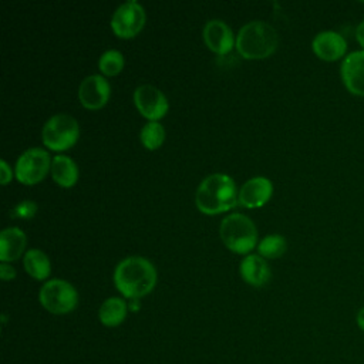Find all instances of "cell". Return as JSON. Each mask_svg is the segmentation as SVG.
<instances>
[{"label": "cell", "mask_w": 364, "mask_h": 364, "mask_svg": "<svg viewBox=\"0 0 364 364\" xmlns=\"http://www.w3.org/2000/svg\"><path fill=\"white\" fill-rule=\"evenodd\" d=\"M155 280L154 264L142 256H127L117 263L114 270V283L128 299H139L151 291Z\"/></svg>", "instance_id": "cell-1"}, {"label": "cell", "mask_w": 364, "mask_h": 364, "mask_svg": "<svg viewBox=\"0 0 364 364\" xmlns=\"http://www.w3.org/2000/svg\"><path fill=\"white\" fill-rule=\"evenodd\" d=\"M195 202L205 213H218L233 208L237 202L235 181L220 172L205 176L196 188Z\"/></svg>", "instance_id": "cell-2"}, {"label": "cell", "mask_w": 364, "mask_h": 364, "mask_svg": "<svg viewBox=\"0 0 364 364\" xmlns=\"http://www.w3.org/2000/svg\"><path fill=\"white\" fill-rule=\"evenodd\" d=\"M277 33L274 27L263 20L245 23L236 36V48L246 58H262L277 47Z\"/></svg>", "instance_id": "cell-3"}, {"label": "cell", "mask_w": 364, "mask_h": 364, "mask_svg": "<svg viewBox=\"0 0 364 364\" xmlns=\"http://www.w3.org/2000/svg\"><path fill=\"white\" fill-rule=\"evenodd\" d=\"M220 237L225 245L237 253L249 252L257 239V230L250 218L243 213H230L220 222Z\"/></svg>", "instance_id": "cell-4"}, {"label": "cell", "mask_w": 364, "mask_h": 364, "mask_svg": "<svg viewBox=\"0 0 364 364\" xmlns=\"http://www.w3.org/2000/svg\"><path fill=\"white\" fill-rule=\"evenodd\" d=\"M40 303L46 310L54 314H64L77 306L78 293L75 287L64 279L47 280L38 291Z\"/></svg>", "instance_id": "cell-5"}, {"label": "cell", "mask_w": 364, "mask_h": 364, "mask_svg": "<svg viewBox=\"0 0 364 364\" xmlns=\"http://www.w3.org/2000/svg\"><path fill=\"white\" fill-rule=\"evenodd\" d=\"M78 122L70 114H54L43 125L41 136L43 142L55 151L68 148L77 141L78 136Z\"/></svg>", "instance_id": "cell-6"}, {"label": "cell", "mask_w": 364, "mask_h": 364, "mask_svg": "<svg viewBox=\"0 0 364 364\" xmlns=\"http://www.w3.org/2000/svg\"><path fill=\"white\" fill-rule=\"evenodd\" d=\"M50 166V155L46 149L33 146L20 154L16 161V176L23 183L38 182Z\"/></svg>", "instance_id": "cell-7"}, {"label": "cell", "mask_w": 364, "mask_h": 364, "mask_svg": "<svg viewBox=\"0 0 364 364\" xmlns=\"http://www.w3.org/2000/svg\"><path fill=\"white\" fill-rule=\"evenodd\" d=\"M145 21L144 7L136 0L121 3L111 16V27L119 37H132Z\"/></svg>", "instance_id": "cell-8"}, {"label": "cell", "mask_w": 364, "mask_h": 364, "mask_svg": "<svg viewBox=\"0 0 364 364\" xmlns=\"http://www.w3.org/2000/svg\"><path fill=\"white\" fill-rule=\"evenodd\" d=\"M134 102L141 114L151 121L161 118L168 109L164 92L152 84H141L134 90Z\"/></svg>", "instance_id": "cell-9"}, {"label": "cell", "mask_w": 364, "mask_h": 364, "mask_svg": "<svg viewBox=\"0 0 364 364\" xmlns=\"http://www.w3.org/2000/svg\"><path fill=\"white\" fill-rule=\"evenodd\" d=\"M109 95V84L101 74L84 77L78 85V98L87 108H98Z\"/></svg>", "instance_id": "cell-10"}, {"label": "cell", "mask_w": 364, "mask_h": 364, "mask_svg": "<svg viewBox=\"0 0 364 364\" xmlns=\"http://www.w3.org/2000/svg\"><path fill=\"white\" fill-rule=\"evenodd\" d=\"M341 80L351 94L364 97V51H353L343 60Z\"/></svg>", "instance_id": "cell-11"}, {"label": "cell", "mask_w": 364, "mask_h": 364, "mask_svg": "<svg viewBox=\"0 0 364 364\" xmlns=\"http://www.w3.org/2000/svg\"><path fill=\"white\" fill-rule=\"evenodd\" d=\"M272 182L262 175L253 176L242 183L237 192V202L247 208L263 205L272 193Z\"/></svg>", "instance_id": "cell-12"}, {"label": "cell", "mask_w": 364, "mask_h": 364, "mask_svg": "<svg viewBox=\"0 0 364 364\" xmlns=\"http://www.w3.org/2000/svg\"><path fill=\"white\" fill-rule=\"evenodd\" d=\"M311 47L321 60L334 61L344 55L347 50V43L341 34L331 30H326L314 36Z\"/></svg>", "instance_id": "cell-13"}, {"label": "cell", "mask_w": 364, "mask_h": 364, "mask_svg": "<svg viewBox=\"0 0 364 364\" xmlns=\"http://www.w3.org/2000/svg\"><path fill=\"white\" fill-rule=\"evenodd\" d=\"M203 40L208 47L216 53H226L233 46V33L230 27L220 18H210L203 26Z\"/></svg>", "instance_id": "cell-14"}, {"label": "cell", "mask_w": 364, "mask_h": 364, "mask_svg": "<svg viewBox=\"0 0 364 364\" xmlns=\"http://www.w3.org/2000/svg\"><path fill=\"white\" fill-rule=\"evenodd\" d=\"M239 272L243 280L253 286H262L270 277V267L267 262L256 253H250L242 259L239 264Z\"/></svg>", "instance_id": "cell-15"}, {"label": "cell", "mask_w": 364, "mask_h": 364, "mask_svg": "<svg viewBox=\"0 0 364 364\" xmlns=\"http://www.w3.org/2000/svg\"><path fill=\"white\" fill-rule=\"evenodd\" d=\"M26 246V233L16 226L4 228L0 232V259L14 260L17 259Z\"/></svg>", "instance_id": "cell-16"}, {"label": "cell", "mask_w": 364, "mask_h": 364, "mask_svg": "<svg viewBox=\"0 0 364 364\" xmlns=\"http://www.w3.org/2000/svg\"><path fill=\"white\" fill-rule=\"evenodd\" d=\"M128 304L121 297L105 299L98 309V318L107 327H115L121 324L127 316Z\"/></svg>", "instance_id": "cell-17"}, {"label": "cell", "mask_w": 364, "mask_h": 364, "mask_svg": "<svg viewBox=\"0 0 364 364\" xmlns=\"http://www.w3.org/2000/svg\"><path fill=\"white\" fill-rule=\"evenodd\" d=\"M51 173L57 183L71 186L77 181L78 169L75 162L67 155H55L51 159Z\"/></svg>", "instance_id": "cell-18"}, {"label": "cell", "mask_w": 364, "mask_h": 364, "mask_svg": "<svg viewBox=\"0 0 364 364\" xmlns=\"http://www.w3.org/2000/svg\"><path fill=\"white\" fill-rule=\"evenodd\" d=\"M23 262L27 273L36 279H46L50 273L48 256L40 249H28L24 253Z\"/></svg>", "instance_id": "cell-19"}, {"label": "cell", "mask_w": 364, "mask_h": 364, "mask_svg": "<svg viewBox=\"0 0 364 364\" xmlns=\"http://www.w3.org/2000/svg\"><path fill=\"white\" fill-rule=\"evenodd\" d=\"M165 136V129L158 121H148L146 124L142 125L139 138L141 142L148 148V149H155L159 146L164 141Z\"/></svg>", "instance_id": "cell-20"}, {"label": "cell", "mask_w": 364, "mask_h": 364, "mask_svg": "<svg viewBox=\"0 0 364 364\" xmlns=\"http://www.w3.org/2000/svg\"><path fill=\"white\" fill-rule=\"evenodd\" d=\"M257 250L260 256L266 257H277L286 250V239L279 233L266 235L257 245Z\"/></svg>", "instance_id": "cell-21"}, {"label": "cell", "mask_w": 364, "mask_h": 364, "mask_svg": "<svg viewBox=\"0 0 364 364\" xmlns=\"http://www.w3.org/2000/svg\"><path fill=\"white\" fill-rule=\"evenodd\" d=\"M122 65H124V55L119 50L108 48L100 55L98 67L107 75L117 74L122 68Z\"/></svg>", "instance_id": "cell-22"}, {"label": "cell", "mask_w": 364, "mask_h": 364, "mask_svg": "<svg viewBox=\"0 0 364 364\" xmlns=\"http://www.w3.org/2000/svg\"><path fill=\"white\" fill-rule=\"evenodd\" d=\"M37 210V203L30 199H23L18 203L14 205L13 209H10L11 218H31Z\"/></svg>", "instance_id": "cell-23"}, {"label": "cell", "mask_w": 364, "mask_h": 364, "mask_svg": "<svg viewBox=\"0 0 364 364\" xmlns=\"http://www.w3.org/2000/svg\"><path fill=\"white\" fill-rule=\"evenodd\" d=\"M0 276H1V279L9 280V279L16 276V270H14V267L11 264H9L6 262H1V264H0Z\"/></svg>", "instance_id": "cell-24"}, {"label": "cell", "mask_w": 364, "mask_h": 364, "mask_svg": "<svg viewBox=\"0 0 364 364\" xmlns=\"http://www.w3.org/2000/svg\"><path fill=\"white\" fill-rule=\"evenodd\" d=\"M0 173H1V183H7L11 178V169L4 159H0Z\"/></svg>", "instance_id": "cell-25"}, {"label": "cell", "mask_w": 364, "mask_h": 364, "mask_svg": "<svg viewBox=\"0 0 364 364\" xmlns=\"http://www.w3.org/2000/svg\"><path fill=\"white\" fill-rule=\"evenodd\" d=\"M355 37H357V41L364 47V20L358 24L357 31H355Z\"/></svg>", "instance_id": "cell-26"}, {"label": "cell", "mask_w": 364, "mask_h": 364, "mask_svg": "<svg viewBox=\"0 0 364 364\" xmlns=\"http://www.w3.org/2000/svg\"><path fill=\"white\" fill-rule=\"evenodd\" d=\"M357 324H358V327L364 331V307L358 311V314H357Z\"/></svg>", "instance_id": "cell-27"}, {"label": "cell", "mask_w": 364, "mask_h": 364, "mask_svg": "<svg viewBox=\"0 0 364 364\" xmlns=\"http://www.w3.org/2000/svg\"><path fill=\"white\" fill-rule=\"evenodd\" d=\"M128 307H129L131 310H138V309H139V300H138V299H129Z\"/></svg>", "instance_id": "cell-28"}]
</instances>
